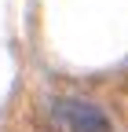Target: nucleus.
Here are the masks:
<instances>
[{
	"label": "nucleus",
	"mask_w": 128,
	"mask_h": 132,
	"mask_svg": "<svg viewBox=\"0 0 128 132\" xmlns=\"http://www.w3.org/2000/svg\"><path fill=\"white\" fill-rule=\"evenodd\" d=\"M48 114L59 132H114L110 114L84 95H55Z\"/></svg>",
	"instance_id": "f257e3e1"
}]
</instances>
